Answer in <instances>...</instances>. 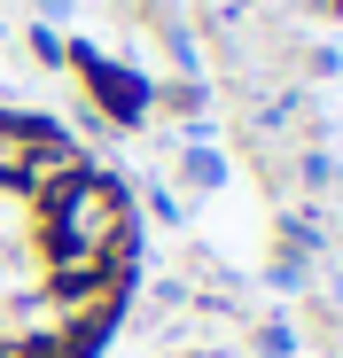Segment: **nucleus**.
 Returning a JSON list of instances; mask_svg holds the SVG:
<instances>
[{
    "label": "nucleus",
    "instance_id": "obj_1",
    "mask_svg": "<svg viewBox=\"0 0 343 358\" xmlns=\"http://www.w3.org/2000/svg\"><path fill=\"white\" fill-rule=\"evenodd\" d=\"M125 280V195L63 133L0 117V358H94Z\"/></svg>",
    "mask_w": 343,
    "mask_h": 358
}]
</instances>
